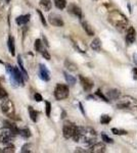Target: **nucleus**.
Wrapping results in <instances>:
<instances>
[{
  "label": "nucleus",
  "instance_id": "obj_8",
  "mask_svg": "<svg viewBox=\"0 0 137 153\" xmlns=\"http://www.w3.org/2000/svg\"><path fill=\"white\" fill-rule=\"evenodd\" d=\"M77 130V126H75L74 124L72 123H64V128H63V134H64V137L66 139H70V138H73V136L75 134Z\"/></svg>",
  "mask_w": 137,
  "mask_h": 153
},
{
  "label": "nucleus",
  "instance_id": "obj_13",
  "mask_svg": "<svg viewBox=\"0 0 137 153\" xmlns=\"http://www.w3.org/2000/svg\"><path fill=\"white\" fill-rule=\"evenodd\" d=\"M68 10L70 13L74 14L75 16H77V18L81 19L82 18V10L81 8L79 6H77L76 4H70L69 7H68Z\"/></svg>",
  "mask_w": 137,
  "mask_h": 153
},
{
  "label": "nucleus",
  "instance_id": "obj_25",
  "mask_svg": "<svg viewBox=\"0 0 137 153\" xmlns=\"http://www.w3.org/2000/svg\"><path fill=\"white\" fill-rule=\"evenodd\" d=\"M54 4L58 9H64L67 6V1L66 0H54Z\"/></svg>",
  "mask_w": 137,
  "mask_h": 153
},
{
  "label": "nucleus",
  "instance_id": "obj_2",
  "mask_svg": "<svg viewBox=\"0 0 137 153\" xmlns=\"http://www.w3.org/2000/svg\"><path fill=\"white\" fill-rule=\"evenodd\" d=\"M109 21L113 26H115L120 31H124L128 27V19L119 10H113L109 12Z\"/></svg>",
  "mask_w": 137,
  "mask_h": 153
},
{
  "label": "nucleus",
  "instance_id": "obj_31",
  "mask_svg": "<svg viewBox=\"0 0 137 153\" xmlns=\"http://www.w3.org/2000/svg\"><path fill=\"white\" fill-rule=\"evenodd\" d=\"M0 98L1 99H4V98H7V93L5 91V89L1 86V84H0Z\"/></svg>",
  "mask_w": 137,
  "mask_h": 153
},
{
  "label": "nucleus",
  "instance_id": "obj_40",
  "mask_svg": "<svg viewBox=\"0 0 137 153\" xmlns=\"http://www.w3.org/2000/svg\"><path fill=\"white\" fill-rule=\"evenodd\" d=\"M76 152H86L85 150H81V148H77Z\"/></svg>",
  "mask_w": 137,
  "mask_h": 153
},
{
  "label": "nucleus",
  "instance_id": "obj_5",
  "mask_svg": "<svg viewBox=\"0 0 137 153\" xmlns=\"http://www.w3.org/2000/svg\"><path fill=\"white\" fill-rule=\"evenodd\" d=\"M1 111L4 113L5 115L9 117H14V104L11 100H9L8 98H4L1 102Z\"/></svg>",
  "mask_w": 137,
  "mask_h": 153
},
{
  "label": "nucleus",
  "instance_id": "obj_11",
  "mask_svg": "<svg viewBox=\"0 0 137 153\" xmlns=\"http://www.w3.org/2000/svg\"><path fill=\"white\" fill-rule=\"evenodd\" d=\"M39 66H40V68H39V76H40L41 80L45 81V82L50 80V73L47 70L46 66L44 65H42V63H40Z\"/></svg>",
  "mask_w": 137,
  "mask_h": 153
},
{
  "label": "nucleus",
  "instance_id": "obj_26",
  "mask_svg": "<svg viewBox=\"0 0 137 153\" xmlns=\"http://www.w3.org/2000/svg\"><path fill=\"white\" fill-rule=\"evenodd\" d=\"M34 48L36 51H38V52H41L42 50H43V44H42V42L40 39H37L36 41H35L34 43Z\"/></svg>",
  "mask_w": 137,
  "mask_h": 153
},
{
  "label": "nucleus",
  "instance_id": "obj_23",
  "mask_svg": "<svg viewBox=\"0 0 137 153\" xmlns=\"http://www.w3.org/2000/svg\"><path fill=\"white\" fill-rule=\"evenodd\" d=\"M29 113H30V117H31V120H33L34 123H36L37 120H38V112H37L36 110H34L33 107H31V106H30V107H29Z\"/></svg>",
  "mask_w": 137,
  "mask_h": 153
},
{
  "label": "nucleus",
  "instance_id": "obj_22",
  "mask_svg": "<svg viewBox=\"0 0 137 153\" xmlns=\"http://www.w3.org/2000/svg\"><path fill=\"white\" fill-rule=\"evenodd\" d=\"M17 63H19V70L22 71V73H23V75L25 76V78H26V79H29L28 74H27V71H26V70H25V68H24V63H23V60H22V57H21V56H17Z\"/></svg>",
  "mask_w": 137,
  "mask_h": 153
},
{
  "label": "nucleus",
  "instance_id": "obj_24",
  "mask_svg": "<svg viewBox=\"0 0 137 153\" xmlns=\"http://www.w3.org/2000/svg\"><path fill=\"white\" fill-rule=\"evenodd\" d=\"M19 134L24 138H29L31 136V132L28 128H23V129H19Z\"/></svg>",
  "mask_w": 137,
  "mask_h": 153
},
{
  "label": "nucleus",
  "instance_id": "obj_35",
  "mask_svg": "<svg viewBox=\"0 0 137 153\" xmlns=\"http://www.w3.org/2000/svg\"><path fill=\"white\" fill-rule=\"evenodd\" d=\"M96 95H97V96H99V97H100L103 100L106 101V102H109V98H108V97H106V96H104V95L103 94V93L100 92V90H97V91H96Z\"/></svg>",
  "mask_w": 137,
  "mask_h": 153
},
{
  "label": "nucleus",
  "instance_id": "obj_3",
  "mask_svg": "<svg viewBox=\"0 0 137 153\" xmlns=\"http://www.w3.org/2000/svg\"><path fill=\"white\" fill-rule=\"evenodd\" d=\"M117 107L119 109H137V99L128 95L120 96L117 103Z\"/></svg>",
  "mask_w": 137,
  "mask_h": 153
},
{
  "label": "nucleus",
  "instance_id": "obj_6",
  "mask_svg": "<svg viewBox=\"0 0 137 153\" xmlns=\"http://www.w3.org/2000/svg\"><path fill=\"white\" fill-rule=\"evenodd\" d=\"M69 87L64 84H57L54 89V97L56 100H64L69 97Z\"/></svg>",
  "mask_w": 137,
  "mask_h": 153
},
{
  "label": "nucleus",
  "instance_id": "obj_27",
  "mask_svg": "<svg viewBox=\"0 0 137 153\" xmlns=\"http://www.w3.org/2000/svg\"><path fill=\"white\" fill-rule=\"evenodd\" d=\"M64 78H66L67 82H68L70 85H75V84H76V79H75L73 76L69 75V74L66 73V71L64 73Z\"/></svg>",
  "mask_w": 137,
  "mask_h": 153
},
{
  "label": "nucleus",
  "instance_id": "obj_12",
  "mask_svg": "<svg viewBox=\"0 0 137 153\" xmlns=\"http://www.w3.org/2000/svg\"><path fill=\"white\" fill-rule=\"evenodd\" d=\"M79 79H80V82H81V85L83 89L85 91H90L92 87H93V82L90 80V79L88 78H84L83 76H79Z\"/></svg>",
  "mask_w": 137,
  "mask_h": 153
},
{
  "label": "nucleus",
  "instance_id": "obj_18",
  "mask_svg": "<svg viewBox=\"0 0 137 153\" xmlns=\"http://www.w3.org/2000/svg\"><path fill=\"white\" fill-rule=\"evenodd\" d=\"M82 27H83V29H84V31L87 33V35L88 36H93L94 35V31H93V29H92V27L89 25L87 22L85 21H82Z\"/></svg>",
  "mask_w": 137,
  "mask_h": 153
},
{
  "label": "nucleus",
  "instance_id": "obj_17",
  "mask_svg": "<svg viewBox=\"0 0 137 153\" xmlns=\"http://www.w3.org/2000/svg\"><path fill=\"white\" fill-rule=\"evenodd\" d=\"M30 18H31V16L30 14H26V16H17V18L16 19V23L17 25H25V24H27L28 22L30 21Z\"/></svg>",
  "mask_w": 137,
  "mask_h": 153
},
{
  "label": "nucleus",
  "instance_id": "obj_19",
  "mask_svg": "<svg viewBox=\"0 0 137 153\" xmlns=\"http://www.w3.org/2000/svg\"><path fill=\"white\" fill-rule=\"evenodd\" d=\"M64 66L71 71H76L78 70V66H77L76 63H74L73 61L69 60V59H66V60H64Z\"/></svg>",
  "mask_w": 137,
  "mask_h": 153
},
{
  "label": "nucleus",
  "instance_id": "obj_1",
  "mask_svg": "<svg viewBox=\"0 0 137 153\" xmlns=\"http://www.w3.org/2000/svg\"><path fill=\"white\" fill-rule=\"evenodd\" d=\"M76 142H83L86 144H92L96 140V132L91 128L77 127V130L73 136Z\"/></svg>",
  "mask_w": 137,
  "mask_h": 153
},
{
  "label": "nucleus",
  "instance_id": "obj_39",
  "mask_svg": "<svg viewBox=\"0 0 137 153\" xmlns=\"http://www.w3.org/2000/svg\"><path fill=\"white\" fill-rule=\"evenodd\" d=\"M132 75H133L134 80H137V68H133V71H132Z\"/></svg>",
  "mask_w": 137,
  "mask_h": 153
},
{
  "label": "nucleus",
  "instance_id": "obj_29",
  "mask_svg": "<svg viewBox=\"0 0 137 153\" xmlns=\"http://www.w3.org/2000/svg\"><path fill=\"white\" fill-rule=\"evenodd\" d=\"M111 120H112V117H109L108 114H103V115H101V117H100V123L103 125H108Z\"/></svg>",
  "mask_w": 137,
  "mask_h": 153
},
{
  "label": "nucleus",
  "instance_id": "obj_37",
  "mask_svg": "<svg viewBox=\"0 0 137 153\" xmlns=\"http://www.w3.org/2000/svg\"><path fill=\"white\" fill-rule=\"evenodd\" d=\"M37 12H38V14H39V16H40V19H41V22H42V24L44 25V26H47V23H46V19H44V16H43V14H42V12L40 10H37Z\"/></svg>",
  "mask_w": 137,
  "mask_h": 153
},
{
  "label": "nucleus",
  "instance_id": "obj_16",
  "mask_svg": "<svg viewBox=\"0 0 137 153\" xmlns=\"http://www.w3.org/2000/svg\"><path fill=\"white\" fill-rule=\"evenodd\" d=\"M120 91L116 90V89H113V90H109L108 92V98L111 100H118L120 98Z\"/></svg>",
  "mask_w": 137,
  "mask_h": 153
},
{
  "label": "nucleus",
  "instance_id": "obj_20",
  "mask_svg": "<svg viewBox=\"0 0 137 153\" xmlns=\"http://www.w3.org/2000/svg\"><path fill=\"white\" fill-rule=\"evenodd\" d=\"M40 6L44 11H49L51 9V2L50 0H41Z\"/></svg>",
  "mask_w": 137,
  "mask_h": 153
},
{
  "label": "nucleus",
  "instance_id": "obj_34",
  "mask_svg": "<svg viewBox=\"0 0 137 153\" xmlns=\"http://www.w3.org/2000/svg\"><path fill=\"white\" fill-rule=\"evenodd\" d=\"M101 138H103V140L104 142H106V143H113L114 142V140L113 139H111V138L109 137L108 135H106V134H103L101 135Z\"/></svg>",
  "mask_w": 137,
  "mask_h": 153
},
{
  "label": "nucleus",
  "instance_id": "obj_7",
  "mask_svg": "<svg viewBox=\"0 0 137 153\" xmlns=\"http://www.w3.org/2000/svg\"><path fill=\"white\" fill-rule=\"evenodd\" d=\"M14 135H16L11 129L7 127L1 128L0 129V143H3V144H7L11 141V139L14 137Z\"/></svg>",
  "mask_w": 137,
  "mask_h": 153
},
{
  "label": "nucleus",
  "instance_id": "obj_42",
  "mask_svg": "<svg viewBox=\"0 0 137 153\" xmlns=\"http://www.w3.org/2000/svg\"><path fill=\"white\" fill-rule=\"evenodd\" d=\"M0 63H1V61H0Z\"/></svg>",
  "mask_w": 137,
  "mask_h": 153
},
{
  "label": "nucleus",
  "instance_id": "obj_10",
  "mask_svg": "<svg viewBox=\"0 0 137 153\" xmlns=\"http://www.w3.org/2000/svg\"><path fill=\"white\" fill-rule=\"evenodd\" d=\"M136 40V31L133 27H130L128 29V32H127L126 35V42L128 45H132V44L135 42Z\"/></svg>",
  "mask_w": 137,
  "mask_h": 153
},
{
  "label": "nucleus",
  "instance_id": "obj_21",
  "mask_svg": "<svg viewBox=\"0 0 137 153\" xmlns=\"http://www.w3.org/2000/svg\"><path fill=\"white\" fill-rule=\"evenodd\" d=\"M91 48L95 51H99L101 49V42L99 40V38H95L93 41L91 42Z\"/></svg>",
  "mask_w": 137,
  "mask_h": 153
},
{
  "label": "nucleus",
  "instance_id": "obj_33",
  "mask_svg": "<svg viewBox=\"0 0 137 153\" xmlns=\"http://www.w3.org/2000/svg\"><path fill=\"white\" fill-rule=\"evenodd\" d=\"M45 104H46V115H47V117H50L51 104H50V102H48V101H46Z\"/></svg>",
  "mask_w": 137,
  "mask_h": 153
},
{
  "label": "nucleus",
  "instance_id": "obj_15",
  "mask_svg": "<svg viewBox=\"0 0 137 153\" xmlns=\"http://www.w3.org/2000/svg\"><path fill=\"white\" fill-rule=\"evenodd\" d=\"M7 45H8L9 52L12 56L16 55V46H14V38L11 35L8 37V41H7Z\"/></svg>",
  "mask_w": 137,
  "mask_h": 153
},
{
  "label": "nucleus",
  "instance_id": "obj_9",
  "mask_svg": "<svg viewBox=\"0 0 137 153\" xmlns=\"http://www.w3.org/2000/svg\"><path fill=\"white\" fill-rule=\"evenodd\" d=\"M48 19H49V23L54 27H64V25L61 16H59L58 14H56V13L50 14Z\"/></svg>",
  "mask_w": 137,
  "mask_h": 153
},
{
  "label": "nucleus",
  "instance_id": "obj_14",
  "mask_svg": "<svg viewBox=\"0 0 137 153\" xmlns=\"http://www.w3.org/2000/svg\"><path fill=\"white\" fill-rule=\"evenodd\" d=\"M106 151V145L103 143H95L90 148V152L94 153H103Z\"/></svg>",
  "mask_w": 137,
  "mask_h": 153
},
{
  "label": "nucleus",
  "instance_id": "obj_32",
  "mask_svg": "<svg viewBox=\"0 0 137 153\" xmlns=\"http://www.w3.org/2000/svg\"><path fill=\"white\" fill-rule=\"evenodd\" d=\"M14 151H16V150H14V146H13V145H10V146L4 148V149L2 150V152H4V153H10V152L13 153Z\"/></svg>",
  "mask_w": 137,
  "mask_h": 153
},
{
  "label": "nucleus",
  "instance_id": "obj_41",
  "mask_svg": "<svg viewBox=\"0 0 137 153\" xmlns=\"http://www.w3.org/2000/svg\"><path fill=\"white\" fill-rule=\"evenodd\" d=\"M10 1H11V0H5L6 3H9V2H10Z\"/></svg>",
  "mask_w": 137,
  "mask_h": 153
},
{
  "label": "nucleus",
  "instance_id": "obj_38",
  "mask_svg": "<svg viewBox=\"0 0 137 153\" xmlns=\"http://www.w3.org/2000/svg\"><path fill=\"white\" fill-rule=\"evenodd\" d=\"M34 97H35V100H36L37 102H41V101L43 100L42 99V96L39 94V93H36V94L34 95Z\"/></svg>",
  "mask_w": 137,
  "mask_h": 153
},
{
  "label": "nucleus",
  "instance_id": "obj_36",
  "mask_svg": "<svg viewBox=\"0 0 137 153\" xmlns=\"http://www.w3.org/2000/svg\"><path fill=\"white\" fill-rule=\"evenodd\" d=\"M41 53H42V55H43V57L45 59H47V60L50 59V54L48 53V51H47L46 49H43V50L41 51Z\"/></svg>",
  "mask_w": 137,
  "mask_h": 153
},
{
  "label": "nucleus",
  "instance_id": "obj_30",
  "mask_svg": "<svg viewBox=\"0 0 137 153\" xmlns=\"http://www.w3.org/2000/svg\"><path fill=\"white\" fill-rule=\"evenodd\" d=\"M112 132L114 133L115 135H119V136H123V135H127V131L125 130H119V129H116V128H113L112 129Z\"/></svg>",
  "mask_w": 137,
  "mask_h": 153
},
{
  "label": "nucleus",
  "instance_id": "obj_4",
  "mask_svg": "<svg viewBox=\"0 0 137 153\" xmlns=\"http://www.w3.org/2000/svg\"><path fill=\"white\" fill-rule=\"evenodd\" d=\"M7 71L10 75V79L13 83H16L17 85L24 86V81H23V76H22V71H19V68L16 66H11L9 65H7Z\"/></svg>",
  "mask_w": 137,
  "mask_h": 153
},
{
  "label": "nucleus",
  "instance_id": "obj_28",
  "mask_svg": "<svg viewBox=\"0 0 137 153\" xmlns=\"http://www.w3.org/2000/svg\"><path fill=\"white\" fill-rule=\"evenodd\" d=\"M33 145L32 144H25L24 146H23V148H22V152L23 153H27V152H33Z\"/></svg>",
  "mask_w": 137,
  "mask_h": 153
}]
</instances>
